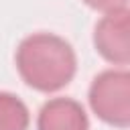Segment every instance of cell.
Wrapping results in <instances>:
<instances>
[{"label": "cell", "mask_w": 130, "mask_h": 130, "mask_svg": "<svg viewBox=\"0 0 130 130\" xmlns=\"http://www.w3.org/2000/svg\"><path fill=\"white\" fill-rule=\"evenodd\" d=\"M16 69L22 81L43 93H53L71 83L77 71L73 47L59 35L35 32L16 47Z\"/></svg>", "instance_id": "obj_1"}, {"label": "cell", "mask_w": 130, "mask_h": 130, "mask_svg": "<svg viewBox=\"0 0 130 130\" xmlns=\"http://www.w3.org/2000/svg\"><path fill=\"white\" fill-rule=\"evenodd\" d=\"M130 12L128 8L104 14L93 28L95 51L114 65L130 63Z\"/></svg>", "instance_id": "obj_3"}, {"label": "cell", "mask_w": 130, "mask_h": 130, "mask_svg": "<svg viewBox=\"0 0 130 130\" xmlns=\"http://www.w3.org/2000/svg\"><path fill=\"white\" fill-rule=\"evenodd\" d=\"M81 2H85L89 8L100 10V12H104V14L116 12V10H122V8L128 6V0H81Z\"/></svg>", "instance_id": "obj_6"}, {"label": "cell", "mask_w": 130, "mask_h": 130, "mask_svg": "<svg viewBox=\"0 0 130 130\" xmlns=\"http://www.w3.org/2000/svg\"><path fill=\"white\" fill-rule=\"evenodd\" d=\"M91 112L110 126L130 124V73L126 69H106L98 73L87 93Z\"/></svg>", "instance_id": "obj_2"}, {"label": "cell", "mask_w": 130, "mask_h": 130, "mask_svg": "<svg viewBox=\"0 0 130 130\" xmlns=\"http://www.w3.org/2000/svg\"><path fill=\"white\" fill-rule=\"evenodd\" d=\"M37 130H89L83 106L71 98H53L43 104Z\"/></svg>", "instance_id": "obj_4"}, {"label": "cell", "mask_w": 130, "mask_h": 130, "mask_svg": "<svg viewBox=\"0 0 130 130\" xmlns=\"http://www.w3.org/2000/svg\"><path fill=\"white\" fill-rule=\"evenodd\" d=\"M28 124L26 104L10 91H0V130H28Z\"/></svg>", "instance_id": "obj_5"}]
</instances>
